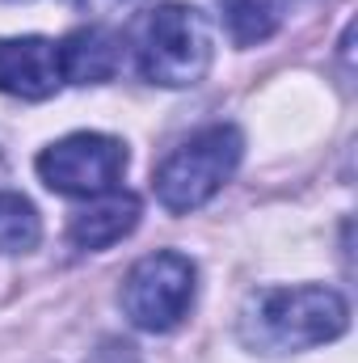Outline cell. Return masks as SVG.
Instances as JSON below:
<instances>
[{
	"label": "cell",
	"instance_id": "1",
	"mask_svg": "<svg viewBox=\"0 0 358 363\" xmlns=\"http://www.w3.org/2000/svg\"><path fill=\"white\" fill-rule=\"evenodd\" d=\"M350 308L333 287H262L241 308V342L258 355H295L342 338Z\"/></svg>",
	"mask_w": 358,
	"mask_h": 363
},
{
	"label": "cell",
	"instance_id": "2",
	"mask_svg": "<svg viewBox=\"0 0 358 363\" xmlns=\"http://www.w3.org/2000/svg\"><path fill=\"white\" fill-rule=\"evenodd\" d=\"M215 55L211 43V26L194 4H161L144 17L139 34H135V60L144 81L165 85V89H190L207 77Z\"/></svg>",
	"mask_w": 358,
	"mask_h": 363
},
{
	"label": "cell",
	"instance_id": "3",
	"mask_svg": "<svg viewBox=\"0 0 358 363\" xmlns=\"http://www.w3.org/2000/svg\"><path fill=\"white\" fill-rule=\"evenodd\" d=\"M241 157H245V140H241L236 127H228V123L202 127L156 165L152 190H156L165 211L185 216V211L211 203L224 190V182L236 174Z\"/></svg>",
	"mask_w": 358,
	"mask_h": 363
},
{
	"label": "cell",
	"instance_id": "4",
	"mask_svg": "<svg viewBox=\"0 0 358 363\" xmlns=\"http://www.w3.org/2000/svg\"><path fill=\"white\" fill-rule=\"evenodd\" d=\"M198 291V271L194 262L178 250H161L139 258L127 279H122V313L131 317V325L148 330V334H169L178 330L194 304Z\"/></svg>",
	"mask_w": 358,
	"mask_h": 363
},
{
	"label": "cell",
	"instance_id": "5",
	"mask_svg": "<svg viewBox=\"0 0 358 363\" xmlns=\"http://www.w3.org/2000/svg\"><path fill=\"white\" fill-rule=\"evenodd\" d=\"M127 174V144L101 131H76L38 152V178L55 194L97 199L110 194Z\"/></svg>",
	"mask_w": 358,
	"mask_h": 363
},
{
	"label": "cell",
	"instance_id": "6",
	"mask_svg": "<svg viewBox=\"0 0 358 363\" xmlns=\"http://www.w3.org/2000/svg\"><path fill=\"white\" fill-rule=\"evenodd\" d=\"M64 85L59 68V43L25 34V38H0V93L21 101H42Z\"/></svg>",
	"mask_w": 358,
	"mask_h": 363
},
{
	"label": "cell",
	"instance_id": "7",
	"mask_svg": "<svg viewBox=\"0 0 358 363\" xmlns=\"http://www.w3.org/2000/svg\"><path fill=\"white\" fill-rule=\"evenodd\" d=\"M135 224H139V199L127 194V190H110V194H97V203L81 207L68 220V241L76 250H89V254L93 250H110Z\"/></svg>",
	"mask_w": 358,
	"mask_h": 363
},
{
	"label": "cell",
	"instance_id": "8",
	"mask_svg": "<svg viewBox=\"0 0 358 363\" xmlns=\"http://www.w3.org/2000/svg\"><path fill=\"white\" fill-rule=\"evenodd\" d=\"M118 60H122V47L101 26L72 30L59 43V68H64V81H72V85H101V81H110L118 72Z\"/></svg>",
	"mask_w": 358,
	"mask_h": 363
},
{
	"label": "cell",
	"instance_id": "9",
	"mask_svg": "<svg viewBox=\"0 0 358 363\" xmlns=\"http://www.w3.org/2000/svg\"><path fill=\"white\" fill-rule=\"evenodd\" d=\"M42 241V220L30 199L0 190V254H30Z\"/></svg>",
	"mask_w": 358,
	"mask_h": 363
},
{
	"label": "cell",
	"instance_id": "10",
	"mask_svg": "<svg viewBox=\"0 0 358 363\" xmlns=\"http://www.w3.org/2000/svg\"><path fill=\"white\" fill-rule=\"evenodd\" d=\"M224 26H228L232 43L253 47L278 30V9L270 0H224Z\"/></svg>",
	"mask_w": 358,
	"mask_h": 363
},
{
	"label": "cell",
	"instance_id": "11",
	"mask_svg": "<svg viewBox=\"0 0 358 363\" xmlns=\"http://www.w3.org/2000/svg\"><path fill=\"white\" fill-rule=\"evenodd\" d=\"M93 4H118V0H93Z\"/></svg>",
	"mask_w": 358,
	"mask_h": 363
}]
</instances>
